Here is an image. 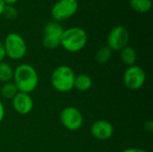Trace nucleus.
Masks as SVG:
<instances>
[{
	"mask_svg": "<svg viewBox=\"0 0 153 152\" xmlns=\"http://www.w3.org/2000/svg\"><path fill=\"white\" fill-rule=\"evenodd\" d=\"M13 83L20 92H32L39 84V75L36 69L28 64H22L13 71Z\"/></svg>",
	"mask_w": 153,
	"mask_h": 152,
	"instance_id": "obj_1",
	"label": "nucleus"
},
{
	"mask_svg": "<svg viewBox=\"0 0 153 152\" xmlns=\"http://www.w3.org/2000/svg\"><path fill=\"white\" fill-rule=\"evenodd\" d=\"M88 40L86 31L80 27H72L64 30L60 45L68 52L76 53L82 50Z\"/></svg>",
	"mask_w": 153,
	"mask_h": 152,
	"instance_id": "obj_2",
	"label": "nucleus"
},
{
	"mask_svg": "<svg viewBox=\"0 0 153 152\" xmlns=\"http://www.w3.org/2000/svg\"><path fill=\"white\" fill-rule=\"evenodd\" d=\"M74 72L67 65L56 67L51 75L52 86L59 92H67L73 90L74 87Z\"/></svg>",
	"mask_w": 153,
	"mask_h": 152,
	"instance_id": "obj_3",
	"label": "nucleus"
},
{
	"mask_svg": "<svg viewBox=\"0 0 153 152\" xmlns=\"http://www.w3.org/2000/svg\"><path fill=\"white\" fill-rule=\"evenodd\" d=\"M4 47L5 56L13 60L22 59L27 52V46L23 38L15 32H12L6 36Z\"/></svg>",
	"mask_w": 153,
	"mask_h": 152,
	"instance_id": "obj_4",
	"label": "nucleus"
},
{
	"mask_svg": "<svg viewBox=\"0 0 153 152\" xmlns=\"http://www.w3.org/2000/svg\"><path fill=\"white\" fill-rule=\"evenodd\" d=\"M78 3L75 0H57L51 9V15L56 22H63L76 13Z\"/></svg>",
	"mask_w": 153,
	"mask_h": 152,
	"instance_id": "obj_5",
	"label": "nucleus"
},
{
	"mask_svg": "<svg viewBox=\"0 0 153 152\" xmlns=\"http://www.w3.org/2000/svg\"><path fill=\"white\" fill-rule=\"evenodd\" d=\"M64 29L61 24L56 21L49 22L44 28L43 46L48 49H55L60 46L61 37Z\"/></svg>",
	"mask_w": 153,
	"mask_h": 152,
	"instance_id": "obj_6",
	"label": "nucleus"
},
{
	"mask_svg": "<svg viewBox=\"0 0 153 152\" xmlns=\"http://www.w3.org/2000/svg\"><path fill=\"white\" fill-rule=\"evenodd\" d=\"M129 40V32L124 26H116L108 35L107 43L111 50L120 51L127 46Z\"/></svg>",
	"mask_w": 153,
	"mask_h": 152,
	"instance_id": "obj_7",
	"label": "nucleus"
},
{
	"mask_svg": "<svg viewBox=\"0 0 153 152\" xmlns=\"http://www.w3.org/2000/svg\"><path fill=\"white\" fill-rule=\"evenodd\" d=\"M146 80V75L143 68L137 65L129 66L124 74V83L126 87L132 90L141 89Z\"/></svg>",
	"mask_w": 153,
	"mask_h": 152,
	"instance_id": "obj_8",
	"label": "nucleus"
},
{
	"mask_svg": "<svg viewBox=\"0 0 153 152\" xmlns=\"http://www.w3.org/2000/svg\"><path fill=\"white\" fill-rule=\"evenodd\" d=\"M62 125L70 131H76L82 125L83 117L81 111L74 107H67L63 109L60 116Z\"/></svg>",
	"mask_w": 153,
	"mask_h": 152,
	"instance_id": "obj_9",
	"label": "nucleus"
},
{
	"mask_svg": "<svg viewBox=\"0 0 153 152\" xmlns=\"http://www.w3.org/2000/svg\"><path fill=\"white\" fill-rule=\"evenodd\" d=\"M13 107L20 115H27L33 108L32 98L24 92H18L13 99Z\"/></svg>",
	"mask_w": 153,
	"mask_h": 152,
	"instance_id": "obj_10",
	"label": "nucleus"
},
{
	"mask_svg": "<svg viewBox=\"0 0 153 152\" xmlns=\"http://www.w3.org/2000/svg\"><path fill=\"white\" fill-rule=\"evenodd\" d=\"M92 135L99 140H108L114 133L113 125L106 120H98L94 122L91 128Z\"/></svg>",
	"mask_w": 153,
	"mask_h": 152,
	"instance_id": "obj_11",
	"label": "nucleus"
},
{
	"mask_svg": "<svg viewBox=\"0 0 153 152\" xmlns=\"http://www.w3.org/2000/svg\"><path fill=\"white\" fill-rule=\"evenodd\" d=\"M120 51H121L120 56H121L122 62L125 65H126L128 67L134 65L136 62V58H137L136 51L134 50V48L130 46H126Z\"/></svg>",
	"mask_w": 153,
	"mask_h": 152,
	"instance_id": "obj_12",
	"label": "nucleus"
},
{
	"mask_svg": "<svg viewBox=\"0 0 153 152\" xmlns=\"http://www.w3.org/2000/svg\"><path fill=\"white\" fill-rule=\"evenodd\" d=\"M92 86V80L87 74H80L75 76L74 80V87L80 91H86L90 90Z\"/></svg>",
	"mask_w": 153,
	"mask_h": 152,
	"instance_id": "obj_13",
	"label": "nucleus"
},
{
	"mask_svg": "<svg viewBox=\"0 0 153 152\" xmlns=\"http://www.w3.org/2000/svg\"><path fill=\"white\" fill-rule=\"evenodd\" d=\"M129 4L133 10L140 13H148L152 5V0H130Z\"/></svg>",
	"mask_w": 153,
	"mask_h": 152,
	"instance_id": "obj_14",
	"label": "nucleus"
},
{
	"mask_svg": "<svg viewBox=\"0 0 153 152\" xmlns=\"http://www.w3.org/2000/svg\"><path fill=\"white\" fill-rule=\"evenodd\" d=\"M18 92H19V90H18L16 85L13 82H5L1 88V95L4 99H13L14 96Z\"/></svg>",
	"mask_w": 153,
	"mask_h": 152,
	"instance_id": "obj_15",
	"label": "nucleus"
},
{
	"mask_svg": "<svg viewBox=\"0 0 153 152\" xmlns=\"http://www.w3.org/2000/svg\"><path fill=\"white\" fill-rule=\"evenodd\" d=\"M13 77V70L5 62H0V81L4 82H10Z\"/></svg>",
	"mask_w": 153,
	"mask_h": 152,
	"instance_id": "obj_16",
	"label": "nucleus"
},
{
	"mask_svg": "<svg viewBox=\"0 0 153 152\" xmlns=\"http://www.w3.org/2000/svg\"><path fill=\"white\" fill-rule=\"evenodd\" d=\"M111 55H112V50L108 46L102 47L97 51L96 56H95V59L99 64H101V65L106 64L110 59Z\"/></svg>",
	"mask_w": 153,
	"mask_h": 152,
	"instance_id": "obj_17",
	"label": "nucleus"
},
{
	"mask_svg": "<svg viewBox=\"0 0 153 152\" xmlns=\"http://www.w3.org/2000/svg\"><path fill=\"white\" fill-rule=\"evenodd\" d=\"M3 14L8 19H13L17 15V10L13 5H5Z\"/></svg>",
	"mask_w": 153,
	"mask_h": 152,
	"instance_id": "obj_18",
	"label": "nucleus"
},
{
	"mask_svg": "<svg viewBox=\"0 0 153 152\" xmlns=\"http://www.w3.org/2000/svg\"><path fill=\"white\" fill-rule=\"evenodd\" d=\"M4 56H5V50H4V43L2 41H0V62H2L4 60Z\"/></svg>",
	"mask_w": 153,
	"mask_h": 152,
	"instance_id": "obj_19",
	"label": "nucleus"
},
{
	"mask_svg": "<svg viewBox=\"0 0 153 152\" xmlns=\"http://www.w3.org/2000/svg\"><path fill=\"white\" fill-rule=\"evenodd\" d=\"M122 152H148L144 150H142V149H139V148H129V149H126L125 151H123Z\"/></svg>",
	"mask_w": 153,
	"mask_h": 152,
	"instance_id": "obj_20",
	"label": "nucleus"
},
{
	"mask_svg": "<svg viewBox=\"0 0 153 152\" xmlns=\"http://www.w3.org/2000/svg\"><path fill=\"white\" fill-rule=\"evenodd\" d=\"M4 108L3 103L0 100V123L2 122V120L4 118Z\"/></svg>",
	"mask_w": 153,
	"mask_h": 152,
	"instance_id": "obj_21",
	"label": "nucleus"
},
{
	"mask_svg": "<svg viewBox=\"0 0 153 152\" xmlns=\"http://www.w3.org/2000/svg\"><path fill=\"white\" fill-rule=\"evenodd\" d=\"M145 128H146V130L147 131H149V132H152L153 130V124H152V121H148L147 123H146V125H145Z\"/></svg>",
	"mask_w": 153,
	"mask_h": 152,
	"instance_id": "obj_22",
	"label": "nucleus"
},
{
	"mask_svg": "<svg viewBox=\"0 0 153 152\" xmlns=\"http://www.w3.org/2000/svg\"><path fill=\"white\" fill-rule=\"evenodd\" d=\"M5 4L4 2V0H0V16L3 14L4 13V7H5Z\"/></svg>",
	"mask_w": 153,
	"mask_h": 152,
	"instance_id": "obj_23",
	"label": "nucleus"
},
{
	"mask_svg": "<svg viewBox=\"0 0 153 152\" xmlns=\"http://www.w3.org/2000/svg\"><path fill=\"white\" fill-rule=\"evenodd\" d=\"M17 1L18 0H4V2L6 5H13L15 3H17Z\"/></svg>",
	"mask_w": 153,
	"mask_h": 152,
	"instance_id": "obj_24",
	"label": "nucleus"
},
{
	"mask_svg": "<svg viewBox=\"0 0 153 152\" xmlns=\"http://www.w3.org/2000/svg\"><path fill=\"white\" fill-rule=\"evenodd\" d=\"M75 1H77V0H75Z\"/></svg>",
	"mask_w": 153,
	"mask_h": 152,
	"instance_id": "obj_25",
	"label": "nucleus"
}]
</instances>
